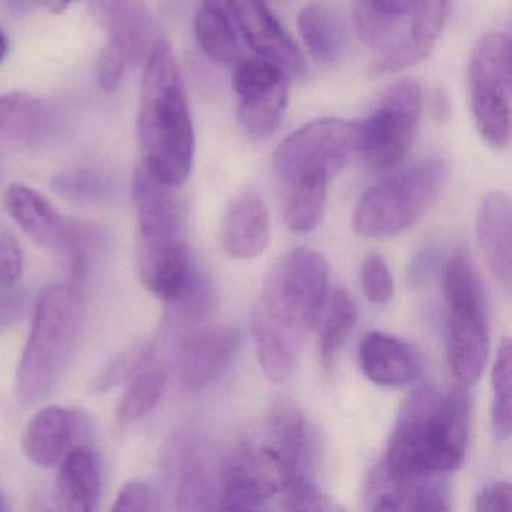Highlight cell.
Instances as JSON below:
<instances>
[{"instance_id":"cell-1","label":"cell","mask_w":512,"mask_h":512,"mask_svg":"<svg viewBox=\"0 0 512 512\" xmlns=\"http://www.w3.org/2000/svg\"><path fill=\"white\" fill-rule=\"evenodd\" d=\"M469 430L470 398L464 386L448 395L421 386L401 406L377 469L397 484L448 475L464 463Z\"/></svg>"},{"instance_id":"cell-2","label":"cell","mask_w":512,"mask_h":512,"mask_svg":"<svg viewBox=\"0 0 512 512\" xmlns=\"http://www.w3.org/2000/svg\"><path fill=\"white\" fill-rule=\"evenodd\" d=\"M142 164L170 187L181 188L193 169V119L184 77L166 40L152 47L140 89L137 121Z\"/></svg>"},{"instance_id":"cell-3","label":"cell","mask_w":512,"mask_h":512,"mask_svg":"<svg viewBox=\"0 0 512 512\" xmlns=\"http://www.w3.org/2000/svg\"><path fill=\"white\" fill-rule=\"evenodd\" d=\"M82 317V295L76 287L55 284L41 293L17 368L16 394L22 406L41 403L58 388L73 361Z\"/></svg>"},{"instance_id":"cell-4","label":"cell","mask_w":512,"mask_h":512,"mask_svg":"<svg viewBox=\"0 0 512 512\" xmlns=\"http://www.w3.org/2000/svg\"><path fill=\"white\" fill-rule=\"evenodd\" d=\"M448 179L442 158H425L365 191L352 226L364 238H389L409 229L439 200Z\"/></svg>"},{"instance_id":"cell-5","label":"cell","mask_w":512,"mask_h":512,"mask_svg":"<svg viewBox=\"0 0 512 512\" xmlns=\"http://www.w3.org/2000/svg\"><path fill=\"white\" fill-rule=\"evenodd\" d=\"M448 362L461 386L475 385L488 359L487 302L481 280L463 251H455L443 271Z\"/></svg>"},{"instance_id":"cell-6","label":"cell","mask_w":512,"mask_h":512,"mask_svg":"<svg viewBox=\"0 0 512 512\" xmlns=\"http://www.w3.org/2000/svg\"><path fill=\"white\" fill-rule=\"evenodd\" d=\"M328 296L329 265L323 254L310 248H295L269 269L260 308L302 337L319 322Z\"/></svg>"},{"instance_id":"cell-7","label":"cell","mask_w":512,"mask_h":512,"mask_svg":"<svg viewBox=\"0 0 512 512\" xmlns=\"http://www.w3.org/2000/svg\"><path fill=\"white\" fill-rule=\"evenodd\" d=\"M470 107L479 134L497 151L511 140V40L503 32L479 38L469 62Z\"/></svg>"},{"instance_id":"cell-8","label":"cell","mask_w":512,"mask_h":512,"mask_svg":"<svg viewBox=\"0 0 512 512\" xmlns=\"http://www.w3.org/2000/svg\"><path fill=\"white\" fill-rule=\"evenodd\" d=\"M361 146V124L343 119H319L287 137L274 154V169L286 185L331 179Z\"/></svg>"},{"instance_id":"cell-9","label":"cell","mask_w":512,"mask_h":512,"mask_svg":"<svg viewBox=\"0 0 512 512\" xmlns=\"http://www.w3.org/2000/svg\"><path fill=\"white\" fill-rule=\"evenodd\" d=\"M422 104L421 88L413 80L386 89L370 118L361 124L359 151L371 166L389 170L403 161L415 139Z\"/></svg>"},{"instance_id":"cell-10","label":"cell","mask_w":512,"mask_h":512,"mask_svg":"<svg viewBox=\"0 0 512 512\" xmlns=\"http://www.w3.org/2000/svg\"><path fill=\"white\" fill-rule=\"evenodd\" d=\"M218 491L220 509H262L280 494V473L265 449L238 446L221 464Z\"/></svg>"},{"instance_id":"cell-11","label":"cell","mask_w":512,"mask_h":512,"mask_svg":"<svg viewBox=\"0 0 512 512\" xmlns=\"http://www.w3.org/2000/svg\"><path fill=\"white\" fill-rule=\"evenodd\" d=\"M176 190L152 175L142 163L137 166L133 179L137 251L185 241L184 208Z\"/></svg>"},{"instance_id":"cell-12","label":"cell","mask_w":512,"mask_h":512,"mask_svg":"<svg viewBox=\"0 0 512 512\" xmlns=\"http://www.w3.org/2000/svg\"><path fill=\"white\" fill-rule=\"evenodd\" d=\"M164 469L175 487L181 511H211L220 508L218 482L212 478L205 448L190 434H176L164 451Z\"/></svg>"},{"instance_id":"cell-13","label":"cell","mask_w":512,"mask_h":512,"mask_svg":"<svg viewBox=\"0 0 512 512\" xmlns=\"http://www.w3.org/2000/svg\"><path fill=\"white\" fill-rule=\"evenodd\" d=\"M242 335L229 325L212 326L191 335L179 355V376L187 391H202L226 374L241 349Z\"/></svg>"},{"instance_id":"cell-14","label":"cell","mask_w":512,"mask_h":512,"mask_svg":"<svg viewBox=\"0 0 512 512\" xmlns=\"http://www.w3.org/2000/svg\"><path fill=\"white\" fill-rule=\"evenodd\" d=\"M235 22L251 49L292 76H304L307 62L263 0H235Z\"/></svg>"},{"instance_id":"cell-15","label":"cell","mask_w":512,"mask_h":512,"mask_svg":"<svg viewBox=\"0 0 512 512\" xmlns=\"http://www.w3.org/2000/svg\"><path fill=\"white\" fill-rule=\"evenodd\" d=\"M88 4L109 43L121 47L128 68L143 64L154 47V23L145 0H88Z\"/></svg>"},{"instance_id":"cell-16","label":"cell","mask_w":512,"mask_h":512,"mask_svg":"<svg viewBox=\"0 0 512 512\" xmlns=\"http://www.w3.org/2000/svg\"><path fill=\"white\" fill-rule=\"evenodd\" d=\"M5 208L20 229L47 250L62 253L73 238L76 221L64 217L34 188L13 184L5 191Z\"/></svg>"},{"instance_id":"cell-17","label":"cell","mask_w":512,"mask_h":512,"mask_svg":"<svg viewBox=\"0 0 512 512\" xmlns=\"http://www.w3.org/2000/svg\"><path fill=\"white\" fill-rule=\"evenodd\" d=\"M358 355L364 376L379 386H406L422 374V362L416 350L406 341L383 332L365 335Z\"/></svg>"},{"instance_id":"cell-18","label":"cell","mask_w":512,"mask_h":512,"mask_svg":"<svg viewBox=\"0 0 512 512\" xmlns=\"http://www.w3.org/2000/svg\"><path fill=\"white\" fill-rule=\"evenodd\" d=\"M409 31L397 47L370 68L373 76L398 73L430 55L448 14V0H416Z\"/></svg>"},{"instance_id":"cell-19","label":"cell","mask_w":512,"mask_h":512,"mask_svg":"<svg viewBox=\"0 0 512 512\" xmlns=\"http://www.w3.org/2000/svg\"><path fill=\"white\" fill-rule=\"evenodd\" d=\"M271 241V220L268 208L259 194L245 191L239 194L223 221V244L230 256L254 259L265 253Z\"/></svg>"},{"instance_id":"cell-20","label":"cell","mask_w":512,"mask_h":512,"mask_svg":"<svg viewBox=\"0 0 512 512\" xmlns=\"http://www.w3.org/2000/svg\"><path fill=\"white\" fill-rule=\"evenodd\" d=\"M80 422L73 410L49 406L32 416L23 433L26 457L40 467L56 466L73 449Z\"/></svg>"},{"instance_id":"cell-21","label":"cell","mask_w":512,"mask_h":512,"mask_svg":"<svg viewBox=\"0 0 512 512\" xmlns=\"http://www.w3.org/2000/svg\"><path fill=\"white\" fill-rule=\"evenodd\" d=\"M512 209L505 193L487 194L479 208L476 233L485 260L496 280L511 290L512 283Z\"/></svg>"},{"instance_id":"cell-22","label":"cell","mask_w":512,"mask_h":512,"mask_svg":"<svg viewBox=\"0 0 512 512\" xmlns=\"http://www.w3.org/2000/svg\"><path fill=\"white\" fill-rule=\"evenodd\" d=\"M56 125L52 104L25 92L0 97V139L37 145L44 142Z\"/></svg>"},{"instance_id":"cell-23","label":"cell","mask_w":512,"mask_h":512,"mask_svg":"<svg viewBox=\"0 0 512 512\" xmlns=\"http://www.w3.org/2000/svg\"><path fill=\"white\" fill-rule=\"evenodd\" d=\"M250 326L263 373L272 382H286L298 365L301 335L272 320L262 308L254 311Z\"/></svg>"},{"instance_id":"cell-24","label":"cell","mask_w":512,"mask_h":512,"mask_svg":"<svg viewBox=\"0 0 512 512\" xmlns=\"http://www.w3.org/2000/svg\"><path fill=\"white\" fill-rule=\"evenodd\" d=\"M140 280L158 298L172 302L193 274L190 250L181 241L155 250L137 251Z\"/></svg>"},{"instance_id":"cell-25","label":"cell","mask_w":512,"mask_h":512,"mask_svg":"<svg viewBox=\"0 0 512 512\" xmlns=\"http://www.w3.org/2000/svg\"><path fill=\"white\" fill-rule=\"evenodd\" d=\"M101 494L97 457L88 448H74L62 458L58 475V503L62 511L91 512Z\"/></svg>"},{"instance_id":"cell-26","label":"cell","mask_w":512,"mask_h":512,"mask_svg":"<svg viewBox=\"0 0 512 512\" xmlns=\"http://www.w3.org/2000/svg\"><path fill=\"white\" fill-rule=\"evenodd\" d=\"M298 28L310 55L320 64L340 61L346 46L340 13L328 4H310L299 13Z\"/></svg>"},{"instance_id":"cell-27","label":"cell","mask_w":512,"mask_h":512,"mask_svg":"<svg viewBox=\"0 0 512 512\" xmlns=\"http://www.w3.org/2000/svg\"><path fill=\"white\" fill-rule=\"evenodd\" d=\"M317 323H320V358L322 364L329 368L334 365L335 358L358 323V307L346 290H334L329 293Z\"/></svg>"},{"instance_id":"cell-28","label":"cell","mask_w":512,"mask_h":512,"mask_svg":"<svg viewBox=\"0 0 512 512\" xmlns=\"http://www.w3.org/2000/svg\"><path fill=\"white\" fill-rule=\"evenodd\" d=\"M328 181L310 179L289 185L284 221L293 233H310L322 224L328 200Z\"/></svg>"},{"instance_id":"cell-29","label":"cell","mask_w":512,"mask_h":512,"mask_svg":"<svg viewBox=\"0 0 512 512\" xmlns=\"http://www.w3.org/2000/svg\"><path fill=\"white\" fill-rule=\"evenodd\" d=\"M235 17L200 8L194 19L197 43L218 64H232L238 56V38L233 28Z\"/></svg>"},{"instance_id":"cell-30","label":"cell","mask_w":512,"mask_h":512,"mask_svg":"<svg viewBox=\"0 0 512 512\" xmlns=\"http://www.w3.org/2000/svg\"><path fill=\"white\" fill-rule=\"evenodd\" d=\"M52 190L76 205H103L115 196L116 187L104 173L91 169L68 170L53 176Z\"/></svg>"},{"instance_id":"cell-31","label":"cell","mask_w":512,"mask_h":512,"mask_svg":"<svg viewBox=\"0 0 512 512\" xmlns=\"http://www.w3.org/2000/svg\"><path fill=\"white\" fill-rule=\"evenodd\" d=\"M287 104V85L265 97L239 101L238 121L248 136L268 139L277 131Z\"/></svg>"},{"instance_id":"cell-32","label":"cell","mask_w":512,"mask_h":512,"mask_svg":"<svg viewBox=\"0 0 512 512\" xmlns=\"http://www.w3.org/2000/svg\"><path fill=\"white\" fill-rule=\"evenodd\" d=\"M167 376L163 368H145L131 382L119 401L116 416L121 424H131L148 415L160 401L166 388Z\"/></svg>"},{"instance_id":"cell-33","label":"cell","mask_w":512,"mask_h":512,"mask_svg":"<svg viewBox=\"0 0 512 512\" xmlns=\"http://www.w3.org/2000/svg\"><path fill=\"white\" fill-rule=\"evenodd\" d=\"M284 85V71L266 59H241L235 65L233 89L241 101L265 97Z\"/></svg>"},{"instance_id":"cell-34","label":"cell","mask_w":512,"mask_h":512,"mask_svg":"<svg viewBox=\"0 0 512 512\" xmlns=\"http://www.w3.org/2000/svg\"><path fill=\"white\" fill-rule=\"evenodd\" d=\"M353 17L359 37L373 49L388 53L403 40L401 19L374 10L365 0L353 2Z\"/></svg>"},{"instance_id":"cell-35","label":"cell","mask_w":512,"mask_h":512,"mask_svg":"<svg viewBox=\"0 0 512 512\" xmlns=\"http://www.w3.org/2000/svg\"><path fill=\"white\" fill-rule=\"evenodd\" d=\"M214 287L208 275L194 268L182 292L169 302L170 314L179 323H194L214 307Z\"/></svg>"},{"instance_id":"cell-36","label":"cell","mask_w":512,"mask_h":512,"mask_svg":"<svg viewBox=\"0 0 512 512\" xmlns=\"http://www.w3.org/2000/svg\"><path fill=\"white\" fill-rule=\"evenodd\" d=\"M149 356H151V346L148 343L128 347L103 367V370L92 380L89 388L94 394H106L118 388L119 385L130 380L134 374L139 373Z\"/></svg>"},{"instance_id":"cell-37","label":"cell","mask_w":512,"mask_h":512,"mask_svg":"<svg viewBox=\"0 0 512 512\" xmlns=\"http://www.w3.org/2000/svg\"><path fill=\"white\" fill-rule=\"evenodd\" d=\"M361 284L365 298L373 304H386L394 296V278L380 254L365 256L361 265Z\"/></svg>"},{"instance_id":"cell-38","label":"cell","mask_w":512,"mask_h":512,"mask_svg":"<svg viewBox=\"0 0 512 512\" xmlns=\"http://www.w3.org/2000/svg\"><path fill=\"white\" fill-rule=\"evenodd\" d=\"M160 509V497L142 481H130L116 497L112 511L155 512Z\"/></svg>"},{"instance_id":"cell-39","label":"cell","mask_w":512,"mask_h":512,"mask_svg":"<svg viewBox=\"0 0 512 512\" xmlns=\"http://www.w3.org/2000/svg\"><path fill=\"white\" fill-rule=\"evenodd\" d=\"M125 68H128L127 59L121 47L107 41L97 65V77L101 89L106 92H115L121 86Z\"/></svg>"},{"instance_id":"cell-40","label":"cell","mask_w":512,"mask_h":512,"mask_svg":"<svg viewBox=\"0 0 512 512\" xmlns=\"http://www.w3.org/2000/svg\"><path fill=\"white\" fill-rule=\"evenodd\" d=\"M29 293L23 287L0 289V331L16 325L28 311Z\"/></svg>"},{"instance_id":"cell-41","label":"cell","mask_w":512,"mask_h":512,"mask_svg":"<svg viewBox=\"0 0 512 512\" xmlns=\"http://www.w3.org/2000/svg\"><path fill=\"white\" fill-rule=\"evenodd\" d=\"M23 257L11 236H0V286H13L22 277Z\"/></svg>"},{"instance_id":"cell-42","label":"cell","mask_w":512,"mask_h":512,"mask_svg":"<svg viewBox=\"0 0 512 512\" xmlns=\"http://www.w3.org/2000/svg\"><path fill=\"white\" fill-rule=\"evenodd\" d=\"M512 506L511 484L505 481L487 485L476 497L475 509L478 512H508Z\"/></svg>"},{"instance_id":"cell-43","label":"cell","mask_w":512,"mask_h":512,"mask_svg":"<svg viewBox=\"0 0 512 512\" xmlns=\"http://www.w3.org/2000/svg\"><path fill=\"white\" fill-rule=\"evenodd\" d=\"M511 389L494 391L491 407V424L497 440H508L511 436Z\"/></svg>"},{"instance_id":"cell-44","label":"cell","mask_w":512,"mask_h":512,"mask_svg":"<svg viewBox=\"0 0 512 512\" xmlns=\"http://www.w3.org/2000/svg\"><path fill=\"white\" fill-rule=\"evenodd\" d=\"M7 2L11 10H16V13H23L31 10L32 7H40L50 13L59 14L67 11L74 0H7Z\"/></svg>"},{"instance_id":"cell-45","label":"cell","mask_w":512,"mask_h":512,"mask_svg":"<svg viewBox=\"0 0 512 512\" xmlns=\"http://www.w3.org/2000/svg\"><path fill=\"white\" fill-rule=\"evenodd\" d=\"M370 7L380 13L388 14L397 19L409 16L415 8L416 0H365Z\"/></svg>"},{"instance_id":"cell-46","label":"cell","mask_w":512,"mask_h":512,"mask_svg":"<svg viewBox=\"0 0 512 512\" xmlns=\"http://www.w3.org/2000/svg\"><path fill=\"white\" fill-rule=\"evenodd\" d=\"M202 7L214 13L235 17V0H202Z\"/></svg>"},{"instance_id":"cell-47","label":"cell","mask_w":512,"mask_h":512,"mask_svg":"<svg viewBox=\"0 0 512 512\" xmlns=\"http://www.w3.org/2000/svg\"><path fill=\"white\" fill-rule=\"evenodd\" d=\"M8 53V41L7 37H5L4 32L0 29V64L4 62L5 56Z\"/></svg>"}]
</instances>
